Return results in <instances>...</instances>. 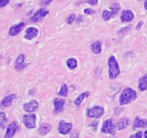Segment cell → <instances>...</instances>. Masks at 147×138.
<instances>
[{"label": "cell", "instance_id": "1", "mask_svg": "<svg viewBox=\"0 0 147 138\" xmlns=\"http://www.w3.org/2000/svg\"><path fill=\"white\" fill-rule=\"evenodd\" d=\"M137 92L136 91H134V89L132 88H129V87H127L125 88L122 92H121V97H120V105H128L132 102H134L136 99H137Z\"/></svg>", "mask_w": 147, "mask_h": 138}, {"label": "cell", "instance_id": "2", "mask_svg": "<svg viewBox=\"0 0 147 138\" xmlns=\"http://www.w3.org/2000/svg\"><path fill=\"white\" fill-rule=\"evenodd\" d=\"M109 78L111 80H115V78H117L121 73L120 67H119V64L115 59V57L114 55H111L109 59Z\"/></svg>", "mask_w": 147, "mask_h": 138}, {"label": "cell", "instance_id": "3", "mask_svg": "<svg viewBox=\"0 0 147 138\" xmlns=\"http://www.w3.org/2000/svg\"><path fill=\"white\" fill-rule=\"evenodd\" d=\"M102 132L104 134H111L115 135V125L114 124V120L112 118L107 119L102 127Z\"/></svg>", "mask_w": 147, "mask_h": 138}, {"label": "cell", "instance_id": "4", "mask_svg": "<svg viewBox=\"0 0 147 138\" xmlns=\"http://www.w3.org/2000/svg\"><path fill=\"white\" fill-rule=\"evenodd\" d=\"M104 114V108L102 106H94L87 111V117L91 118H99Z\"/></svg>", "mask_w": 147, "mask_h": 138}, {"label": "cell", "instance_id": "5", "mask_svg": "<svg viewBox=\"0 0 147 138\" xmlns=\"http://www.w3.org/2000/svg\"><path fill=\"white\" fill-rule=\"evenodd\" d=\"M35 120H36V116L34 114L24 115L22 117V123L28 129H34L35 128V126H36Z\"/></svg>", "mask_w": 147, "mask_h": 138}, {"label": "cell", "instance_id": "6", "mask_svg": "<svg viewBox=\"0 0 147 138\" xmlns=\"http://www.w3.org/2000/svg\"><path fill=\"white\" fill-rule=\"evenodd\" d=\"M49 13V11L47 10H46L45 8H41L40 10H38L31 17H30V21L32 22H38L40 21H41L47 14Z\"/></svg>", "mask_w": 147, "mask_h": 138}, {"label": "cell", "instance_id": "7", "mask_svg": "<svg viewBox=\"0 0 147 138\" xmlns=\"http://www.w3.org/2000/svg\"><path fill=\"white\" fill-rule=\"evenodd\" d=\"M72 129V124L71 123H65L64 120H61L59 124V133L61 135H68Z\"/></svg>", "mask_w": 147, "mask_h": 138}, {"label": "cell", "instance_id": "8", "mask_svg": "<svg viewBox=\"0 0 147 138\" xmlns=\"http://www.w3.org/2000/svg\"><path fill=\"white\" fill-rule=\"evenodd\" d=\"M18 129H19V126H18L17 122L16 121L11 122L9 124V126L7 127V131H6L4 138H12L16 135V133L18 131Z\"/></svg>", "mask_w": 147, "mask_h": 138}, {"label": "cell", "instance_id": "9", "mask_svg": "<svg viewBox=\"0 0 147 138\" xmlns=\"http://www.w3.org/2000/svg\"><path fill=\"white\" fill-rule=\"evenodd\" d=\"M38 108H39V104L35 99H32L28 103L24 104V105H23V110L26 112H29V113L36 111L38 110Z\"/></svg>", "mask_w": 147, "mask_h": 138}, {"label": "cell", "instance_id": "10", "mask_svg": "<svg viewBox=\"0 0 147 138\" xmlns=\"http://www.w3.org/2000/svg\"><path fill=\"white\" fill-rule=\"evenodd\" d=\"M27 67V64L25 63V54H21L18 55V57L16 60L15 63V68L17 71H22Z\"/></svg>", "mask_w": 147, "mask_h": 138}, {"label": "cell", "instance_id": "11", "mask_svg": "<svg viewBox=\"0 0 147 138\" xmlns=\"http://www.w3.org/2000/svg\"><path fill=\"white\" fill-rule=\"evenodd\" d=\"M16 98V95L14 94V93H10V94L5 96L1 101V108L4 109V108H7V107L10 106Z\"/></svg>", "mask_w": 147, "mask_h": 138}, {"label": "cell", "instance_id": "12", "mask_svg": "<svg viewBox=\"0 0 147 138\" xmlns=\"http://www.w3.org/2000/svg\"><path fill=\"white\" fill-rule=\"evenodd\" d=\"M65 105V100L59 99V98H55L53 100V105H54V112L55 113H61L64 111V107Z\"/></svg>", "mask_w": 147, "mask_h": 138}, {"label": "cell", "instance_id": "13", "mask_svg": "<svg viewBox=\"0 0 147 138\" xmlns=\"http://www.w3.org/2000/svg\"><path fill=\"white\" fill-rule=\"evenodd\" d=\"M25 26V22H20L18 24H16V25H13L9 28V35L10 36H16L21 31L22 29L24 28Z\"/></svg>", "mask_w": 147, "mask_h": 138}, {"label": "cell", "instance_id": "14", "mask_svg": "<svg viewBox=\"0 0 147 138\" xmlns=\"http://www.w3.org/2000/svg\"><path fill=\"white\" fill-rule=\"evenodd\" d=\"M39 34V30L34 28V27H29L26 29L25 35H24V38L27 40H32L35 37H37Z\"/></svg>", "mask_w": 147, "mask_h": 138}, {"label": "cell", "instance_id": "15", "mask_svg": "<svg viewBox=\"0 0 147 138\" xmlns=\"http://www.w3.org/2000/svg\"><path fill=\"white\" fill-rule=\"evenodd\" d=\"M131 122L130 120L127 118H121L115 124V130L117 131H121V130H124L126 128H127L129 125H130Z\"/></svg>", "mask_w": 147, "mask_h": 138}, {"label": "cell", "instance_id": "16", "mask_svg": "<svg viewBox=\"0 0 147 138\" xmlns=\"http://www.w3.org/2000/svg\"><path fill=\"white\" fill-rule=\"evenodd\" d=\"M147 127V119H142L140 117H136L134 124H133V128L134 130L139 129V128H142V129H146Z\"/></svg>", "mask_w": 147, "mask_h": 138}, {"label": "cell", "instance_id": "17", "mask_svg": "<svg viewBox=\"0 0 147 138\" xmlns=\"http://www.w3.org/2000/svg\"><path fill=\"white\" fill-rule=\"evenodd\" d=\"M134 18V14L129 10H125L122 11L121 16V20L122 22H131Z\"/></svg>", "mask_w": 147, "mask_h": 138}, {"label": "cell", "instance_id": "18", "mask_svg": "<svg viewBox=\"0 0 147 138\" xmlns=\"http://www.w3.org/2000/svg\"><path fill=\"white\" fill-rule=\"evenodd\" d=\"M52 130V126L50 124H47V123H44L42 124H40V128L38 129V132L40 135L41 136H45L47 134H48Z\"/></svg>", "mask_w": 147, "mask_h": 138}, {"label": "cell", "instance_id": "19", "mask_svg": "<svg viewBox=\"0 0 147 138\" xmlns=\"http://www.w3.org/2000/svg\"><path fill=\"white\" fill-rule=\"evenodd\" d=\"M139 90L140 92L147 91V73L143 75L139 80Z\"/></svg>", "mask_w": 147, "mask_h": 138}, {"label": "cell", "instance_id": "20", "mask_svg": "<svg viewBox=\"0 0 147 138\" xmlns=\"http://www.w3.org/2000/svg\"><path fill=\"white\" fill-rule=\"evenodd\" d=\"M89 96H90V92H85L81 93V94L75 99V101H74L75 105H76L77 107H79L80 105L82 104V102L84 100V99L87 98V97H89Z\"/></svg>", "mask_w": 147, "mask_h": 138}, {"label": "cell", "instance_id": "21", "mask_svg": "<svg viewBox=\"0 0 147 138\" xmlns=\"http://www.w3.org/2000/svg\"><path fill=\"white\" fill-rule=\"evenodd\" d=\"M90 48L94 54H100L102 52V42L100 41H96L91 44Z\"/></svg>", "mask_w": 147, "mask_h": 138}, {"label": "cell", "instance_id": "22", "mask_svg": "<svg viewBox=\"0 0 147 138\" xmlns=\"http://www.w3.org/2000/svg\"><path fill=\"white\" fill-rule=\"evenodd\" d=\"M116 15H117V13H115V12H114V11H112V10L109 11V10H103V12H102V18H103V20H105V21H109V19H111V18L116 16Z\"/></svg>", "mask_w": 147, "mask_h": 138}, {"label": "cell", "instance_id": "23", "mask_svg": "<svg viewBox=\"0 0 147 138\" xmlns=\"http://www.w3.org/2000/svg\"><path fill=\"white\" fill-rule=\"evenodd\" d=\"M66 65L70 69H75L78 67V61L74 58H69L66 61Z\"/></svg>", "mask_w": 147, "mask_h": 138}, {"label": "cell", "instance_id": "24", "mask_svg": "<svg viewBox=\"0 0 147 138\" xmlns=\"http://www.w3.org/2000/svg\"><path fill=\"white\" fill-rule=\"evenodd\" d=\"M7 118H6V115L4 112L1 111L0 113V126H1V129L3 130L5 128V125L7 124Z\"/></svg>", "mask_w": 147, "mask_h": 138}, {"label": "cell", "instance_id": "25", "mask_svg": "<svg viewBox=\"0 0 147 138\" xmlns=\"http://www.w3.org/2000/svg\"><path fill=\"white\" fill-rule=\"evenodd\" d=\"M59 96H62V97H66L67 94H68V87L65 84L62 85L61 88H60V91L58 93Z\"/></svg>", "mask_w": 147, "mask_h": 138}, {"label": "cell", "instance_id": "26", "mask_svg": "<svg viewBox=\"0 0 147 138\" xmlns=\"http://www.w3.org/2000/svg\"><path fill=\"white\" fill-rule=\"evenodd\" d=\"M109 8L111 9L112 11H114V12H115V13L118 14V12H119V10H120V9H121V6H120V4H119L118 3H113L109 6Z\"/></svg>", "mask_w": 147, "mask_h": 138}, {"label": "cell", "instance_id": "27", "mask_svg": "<svg viewBox=\"0 0 147 138\" xmlns=\"http://www.w3.org/2000/svg\"><path fill=\"white\" fill-rule=\"evenodd\" d=\"M76 20V15L75 14H71L69 16H67V18H66V22L68 23V24H71V23H73V22Z\"/></svg>", "mask_w": 147, "mask_h": 138}, {"label": "cell", "instance_id": "28", "mask_svg": "<svg viewBox=\"0 0 147 138\" xmlns=\"http://www.w3.org/2000/svg\"><path fill=\"white\" fill-rule=\"evenodd\" d=\"M143 137V132L142 131H138L137 133L132 135L129 138H142Z\"/></svg>", "mask_w": 147, "mask_h": 138}, {"label": "cell", "instance_id": "29", "mask_svg": "<svg viewBox=\"0 0 147 138\" xmlns=\"http://www.w3.org/2000/svg\"><path fill=\"white\" fill-rule=\"evenodd\" d=\"M79 137V131L78 130H75L73 132L71 133L70 138H78Z\"/></svg>", "mask_w": 147, "mask_h": 138}, {"label": "cell", "instance_id": "30", "mask_svg": "<svg viewBox=\"0 0 147 138\" xmlns=\"http://www.w3.org/2000/svg\"><path fill=\"white\" fill-rule=\"evenodd\" d=\"M9 3V0H0V6L3 8Z\"/></svg>", "mask_w": 147, "mask_h": 138}, {"label": "cell", "instance_id": "31", "mask_svg": "<svg viewBox=\"0 0 147 138\" xmlns=\"http://www.w3.org/2000/svg\"><path fill=\"white\" fill-rule=\"evenodd\" d=\"M86 2L88 3H90V5H96L98 3V0H88Z\"/></svg>", "mask_w": 147, "mask_h": 138}, {"label": "cell", "instance_id": "32", "mask_svg": "<svg viewBox=\"0 0 147 138\" xmlns=\"http://www.w3.org/2000/svg\"><path fill=\"white\" fill-rule=\"evenodd\" d=\"M53 0H41V2H40V4L41 5H43V6H45V5H47V4H49L51 2H52Z\"/></svg>", "mask_w": 147, "mask_h": 138}, {"label": "cell", "instance_id": "33", "mask_svg": "<svg viewBox=\"0 0 147 138\" xmlns=\"http://www.w3.org/2000/svg\"><path fill=\"white\" fill-rule=\"evenodd\" d=\"M84 13L85 14H94L95 13V10H93L91 9H85L84 10Z\"/></svg>", "mask_w": 147, "mask_h": 138}, {"label": "cell", "instance_id": "34", "mask_svg": "<svg viewBox=\"0 0 147 138\" xmlns=\"http://www.w3.org/2000/svg\"><path fill=\"white\" fill-rule=\"evenodd\" d=\"M144 24V22L141 20L139 23H138V25L136 26V30H140V29H141V27H142V25Z\"/></svg>", "mask_w": 147, "mask_h": 138}, {"label": "cell", "instance_id": "35", "mask_svg": "<svg viewBox=\"0 0 147 138\" xmlns=\"http://www.w3.org/2000/svg\"><path fill=\"white\" fill-rule=\"evenodd\" d=\"M83 20H84V17L80 15V16H78V18L77 19V23H80L81 22H83Z\"/></svg>", "mask_w": 147, "mask_h": 138}, {"label": "cell", "instance_id": "36", "mask_svg": "<svg viewBox=\"0 0 147 138\" xmlns=\"http://www.w3.org/2000/svg\"><path fill=\"white\" fill-rule=\"evenodd\" d=\"M144 7L145 9L147 10V0H145V3H144Z\"/></svg>", "mask_w": 147, "mask_h": 138}, {"label": "cell", "instance_id": "37", "mask_svg": "<svg viewBox=\"0 0 147 138\" xmlns=\"http://www.w3.org/2000/svg\"><path fill=\"white\" fill-rule=\"evenodd\" d=\"M144 138H147V130L145 131V133H144Z\"/></svg>", "mask_w": 147, "mask_h": 138}, {"label": "cell", "instance_id": "38", "mask_svg": "<svg viewBox=\"0 0 147 138\" xmlns=\"http://www.w3.org/2000/svg\"><path fill=\"white\" fill-rule=\"evenodd\" d=\"M139 1H140V0H139Z\"/></svg>", "mask_w": 147, "mask_h": 138}]
</instances>
